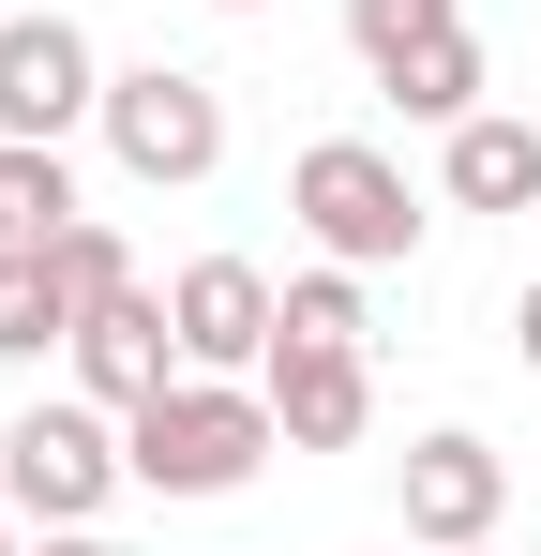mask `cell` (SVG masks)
<instances>
[{
    "label": "cell",
    "instance_id": "1",
    "mask_svg": "<svg viewBox=\"0 0 541 556\" xmlns=\"http://www.w3.org/2000/svg\"><path fill=\"white\" fill-rule=\"evenodd\" d=\"M270 452H286V421H270V391H241V376H166L121 421V466L151 496H241Z\"/></svg>",
    "mask_w": 541,
    "mask_h": 556
},
{
    "label": "cell",
    "instance_id": "2",
    "mask_svg": "<svg viewBox=\"0 0 541 556\" xmlns=\"http://www.w3.org/2000/svg\"><path fill=\"white\" fill-rule=\"evenodd\" d=\"M286 211H301V226H316V256H347V271L422 256V195H406V166H391L376 136H316V151L286 166Z\"/></svg>",
    "mask_w": 541,
    "mask_h": 556
},
{
    "label": "cell",
    "instance_id": "3",
    "mask_svg": "<svg viewBox=\"0 0 541 556\" xmlns=\"http://www.w3.org/2000/svg\"><path fill=\"white\" fill-rule=\"evenodd\" d=\"M105 151L136 181H211L226 166V91L180 76V61H136V76H105Z\"/></svg>",
    "mask_w": 541,
    "mask_h": 556
},
{
    "label": "cell",
    "instance_id": "4",
    "mask_svg": "<svg viewBox=\"0 0 541 556\" xmlns=\"http://www.w3.org/2000/svg\"><path fill=\"white\" fill-rule=\"evenodd\" d=\"M0 466H15V511L30 527H90L136 466H121V437H105V406H30L15 437H0Z\"/></svg>",
    "mask_w": 541,
    "mask_h": 556
},
{
    "label": "cell",
    "instance_id": "5",
    "mask_svg": "<svg viewBox=\"0 0 541 556\" xmlns=\"http://www.w3.org/2000/svg\"><path fill=\"white\" fill-rule=\"evenodd\" d=\"M76 121H105V61H90L76 15H0V136H76Z\"/></svg>",
    "mask_w": 541,
    "mask_h": 556
},
{
    "label": "cell",
    "instance_id": "6",
    "mask_svg": "<svg viewBox=\"0 0 541 556\" xmlns=\"http://www.w3.org/2000/svg\"><path fill=\"white\" fill-rule=\"evenodd\" d=\"M166 316H180V362L196 376H256L270 346H286V286H270L256 256H196V271L166 286Z\"/></svg>",
    "mask_w": 541,
    "mask_h": 556
},
{
    "label": "cell",
    "instance_id": "7",
    "mask_svg": "<svg viewBox=\"0 0 541 556\" xmlns=\"http://www.w3.org/2000/svg\"><path fill=\"white\" fill-rule=\"evenodd\" d=\"M76 376H90L105 421H136V406H151L166 376H196V362H180V316H166V301L121 286V301H90V316H76Z\"/></svg>",
    "mask_w": 541,
    "mask_h": 556
},
{
    "label": "cell",
    "instance_id": "8",
    "mask_svg": "<svg viewBox=\"0 0 541 556\" xmlns=\"http://www.w3.org/2000/svg\"><path fill=\"white\" fill-rule=\"evenodd\" d=\"M256 391H270V421H286V452H347L361 421H376V362H361V346H301V331H286L256 362Z\"/></svg>",
    "mask_w": 541,
    "mask_h": 556
},
{
    "label": "cell",
    "instance_id": "9",
    "mask_svg": "<svg viewBox=\"0 0 541 556\" xmlns=\"http://www.w3.org/2000/svg\"><path fill=\"white\" fill-rule=\"evenodd\" d=\"M496 511H512V466L481 452V437H422L406 452V542L466 556V542H496Z\"/></svg>",
    "mask_w": 541,
    "mask_h": 556
},
{
    "label": "cell",
    "instance_id": "10",
    "mask_svg": "<svg viewBox=\"0 0 541 556\" xmlns=\"http://www.w3.org/2000/svg\"><path fill=\"white\" fill-rule=\"evenodd\" d=\"M76 271H61V241H0V362H46V346H76Z\"/></svg>",
    "mask_w": 541,
    "mask_h": 556
},
{
    "label": "cell",
    "instance_id": "11",
    "mask_svg": "<svg viewBox=\"0 0 541 556\" xmlns=\"http://www.w3.org/2000/svg\"><path fill=\"white\" fill-rule=\"evenodd\" d=\"M451 195L466 211H541V121H451Z\"/></svg>",
    "mask_w": 541,
    "mask_h": 556
},
{
    "label": "cell",
    "instance_id": "12",
    "mask_svg": "<svg viewBox=\"0 0 541 556\" xmlns=\"http://www.w3.org/2000/svg\"><path fill=\"white\" fill-rule=\"evenodd\" d=\"M376 91L406 105V121H437V136H451V121H481V46H466V30H437V46H406Z\"/></svg>",
    "mask_w": 541,
    "mask_h": 556
},
{
    "label": "cell",
    "instance_id": "13",
    "mask_svg": "<svg viewBox=\"0 0 541 556\" xmlns=\"http://www.w3.org/2000/svg\"><path fill=\"white\" fill-rule=\"evenodd\" d=\"M437 30H466L451 0H347V46H361V61H376V76H391L406 46H437Z\"/></svg>",
    "mask_w": 541,
    "mask_h": 556
},
{
    "label": "cell",
    "instance_id": "14",
    "mask_svg": "<svg viewBox=\"0 0 541 556\" xmlns=\"http://www.w3.org/2000/svg\"><path fill=\"white\" fill-rule=\"evenodd\" d=\"M286 331H301V346H361V271H347V256L286 286Z\"/></svg>",
    "mask_w": 541,
    "mask_h": 556
},
{
    "label": "cell",
    "instance_id": "15",
    "mask_svg": "<svg viewBox=\"0 0 541 556\" xmlns=\"http://www.w3.org/2000/svg\"><path fill=\"white\" fill-rule=\"evenodd\" d=\"M61 271H76V301H121V286H136V256H121V226H61Z\"/></svg>",
    "mask_w": 541,
    "mask_h": 556
},
{
    "label": "cell",
    "instance_id": "16",
    "mask_svg": "<svg viewBox=\"0 0 541 556\" xmlns=\"http://www.w3.org/2000/svg\"><path fill=\"white\" fill-rule=\"evenodd\" d=\"M30 556H105V542H90V527H46V542H30Z\"/></svg>",
    "mask_w": 541,
    "mask_h": 556
},
{
    "label": "cell",
    "instance_id": "17",
    "mask_svg": "<svg viewBox=\"0 0 541 556\" xmlns=\"http://www.w3.org/2000/svg\"><path fill=\"white\" fill-rule=\"evenodd\" d=\"M512 331H527V362H541V286H527V301H512Z\"/></svg>",
    "mask_w": 541,
    "mask_h": 556
},
{
    "label": "cell",
    "instance_id": "18",
    "mask_svg": "<svg viewBox=\"0 0 541 556\" xmlns=\"http://www.w3.org/2000/svg\"><path fill=\"white\" fill-rule=\"evenodd\" d=\"M0 511H15V466H0Z\"/></svg>",
    "mask_w": 541,
    "mask_h": 556
},
{
    "label": "cell",
    "instance_id": "19",
    "mask_svg": "<svg viewBox=\"0 0 541 556\" xmlns=\"http://www.w3.org/2000/svg\"><path fill=\"white\" fill-rule=\"evenodd\" d=\"M226 15H256V0H226Z\"/></svg>",
    "mask_w": 541,
    "mask_h": 556
},
{
    "label": "cell",
    "instance_id": "20",
    "mask_svg": "<svg viewBox=\"0 0 541 556\" xmlns=\"http://www.w3.org/2000/svg\"><path fill=\"white\" fill-rule=\"evenodd\" d=\"M466 556H496V542H466Z\"/></svg>",
    "mask_w": 541,
    "mask_h": 556
},
{
    "label": "cell",
    "instance_id": "21",
    "mask_svg": "<svg viewBox=\"0 0 541 556\" xmlns=\"http://www.w3.org/2000/svg\"><path fill=\"white\" fill-rule=\"evenodd\" d=\"M0 241H15V226H0Z\"/></svg>",
    "mask_w": 541,
    "mask_h": 556
},
{
    "label": "cell",
    "instance_id": "22",
    "mask_svg": "<svg viewBox=\"0 0 541 556\" xmlns=\"http://www.w3.org/2000/svg\"><path fill=\"white\" fill-rule=\"evenodd\" d=\"M0 556H15V542H0Z\"/></svg>",
    "mask_w": 541,
    "mask_h": 556
}]
</instances>
